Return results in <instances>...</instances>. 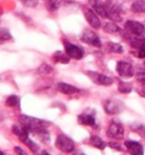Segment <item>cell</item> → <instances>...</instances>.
I'll use <instances>...</instances> for the list:
<instances>
[{
	"instance_id": "obj_1",
	"label": "cell",
	"mask_w": 145,
	"mask_h": 155,
	"mask_svg": "<svg viewBox=\"0 0 145 155\" xmlns=\"http://www.w3.org/2000/svg\"><path fill=\"white\" fill-rule=\"evenodd\" d=\"M19 123L22 127H25L28 131L34 130V129H39V128H46L50 126L49 121H46L43 119L35 118V117H30L28 115H20L19 116Z\"/></svg>"
},
{
	"instance_id": "obj_2",
	"label": "cell",
	"mask_w": 145,
	"mask_h": 155,
	"mask_svg": "<svg viewBox=\"0 0 145 155\" xmlns=\"http://www.w3.org/2000/svg\"><path fill=\"white\" fill-rule=\"evenodd\" d=\"M103 108L105 112L109 115H116L123 112L125 109V104L121 100L116 99H107L103 102Z\"/></svg>"
},
{
	"instance_id": "obj_3",
	"label": "cell",
	"mask_w": 145,
	"mask_h": 155,
	"mask_svg": "<svg viewBox=\"0 0 145 155\" xmlns=\"http://www.w3.org/2000/svg\"><path fill=\"white\" fill-rule=\"evenodd\" d=\"M55 146L58 150L65 152V153H71L75 149V145H74L73 140L65 134L58 135L55 141Z\"/></svg>"
},
{
	"instance_id": "obj_4",
	"label": "cell",
	"mask_w": 145,
	"mask_h": 155,
	"mask_svg": "<svg viewBox=\"0 0 145 155\" xmlns=\"http://www.w3.org/2000/svg\"><path fill=\"white\" fill-rule=\"evenodd\" d=\"M105 10H106V16L113 22L122 20V15H121V8L118 4H116L112 0H107L105 2Z\"/></svg>"
},
{
	"instance_id": "obj_5",
	"label": "cell",
	"mask_w": 145,
	"mask_h": 155,
	"mask_svg": "<svg viewBox=\"0 0 145 155\" xmlns=\"http://www.w3.org/2000/svg\"><path fill=\"white\" fill-rule=\"evenodd\" d=\"M125 31L127 32V35L136 37H143L145 35V27L142 23L138 21L129 20L125 23Z\"/></svg>"
},
{
	"instance_id": "obj_6",
	"label": "cell",
	"mask_w": 145,
	"mask_h": 155,
	"mask_svg": "<svg viewBox=\"0 0 145 155\" xmlns=\"http://www.w3.org/2000/svg\"><path fill=\"white\" fill-rule=\"evenodd\" d=\"M81 40H82L83 42L87 43V45H92V47H95V48L102 47V42H101L100 37L98 36L96 33H94L93 31H91V30H85V31L82 33Z\"/></svg>"
},
{
	"instance_id": "obj_7",
	"label": "cell",
	"mask_w": 145,
	"mask_h": 155,
	"mask_svg": "<svg viewBox=\"0 0 145 155\" xmlns=\"http://www.w3.org/2000/svg\"><path fill=\"white\" fill-rule=\"evenodd\" d=\"M107 136L112 139H122L124 136V127L122 124L116 123V121H111L109 124V127L106 132Z\"/></svg>"
},
{
	"instance_id": "obj_8",
	"label": "cell",
	"mask_w": 145,
	"mask_h": 155,
	"mask_svg": "<svg viewBox=\"0 0 145 155\" xmlns=\"http://www.w3.org/2000/svg\"><path fill=\"white\" fill-rule=\"evenodd\" d=\"M86 74L88 75V77L94 82V84H98V86H105V87H108L111 86L113 84V79L106 75H103L101 73H98V72H91V71H88L86 72Z\"/></svg>"
},
{
	"instance_id": "obj_9",
	"label": "cell",
	"mask_w": 145,
	"mask_h": 155,
	"mask_svg": "<svg viewBox=\"0 0 145 155\" xmlns=\"http://www.w3.org/2000/svg\"><path fill=\"white\" fill-rule=\"evenodd\" d=\"M65 45V51L68 55L70 56V58H74V59H82L84 56V50L78 45H75L71 42L65 41L64 42Z\"/></svg>"
},
{
	"instance_id": "obj_10",
	"label": "cell",
	"mask_w": 145,
	"mask_h": 155,
	"mask_svg": "<svg viewBox=\"0 0 145 155\" xmlns=\"http://www.w3.org/2000/svg\"><path fill=\"white\" fill-rule=\"evenodd\" d=\"M116 72L121 77L130 78L133 76V65L127 61H119L116 64Z\"/></svg>"
},
{
	"instance_id": "obj_11",
	"label": "cell",
	"mask_w": 145,
	"mask_h": 155,
	"mask_svg": "<svg viewBox=\"0 0 145 155\" xmlns=\"http://www.w3.org/2000/svg\"><path fill=\"white\" fill-rule=\"evenodd\" d=\"M84 15H85V18H86L87 22L89 23L93 29H95V30L100 29L101 28L100 18H98V16L96 15V13L94 12L93 10L85 8H84Z\"/></svg>"
},
{
	"instance_id": "obj_12",
	"label": "cell",
	"mask_w": 145,
	"mask_h": 155,
	"mask_svg": "<svg viewBox=\"0 0 145 155\" xmlns=\"http://www.w3.org/2000/svg\"><path fill=\"white\" fill-rule=\"evenodd\" d=\"M126 149L131 155H144L143 146L135 140H126L124 143Z\"/></svg>"
},
{
	"instance_id": "obj_13",
	"label": "cell",
	"mask_w": 145,
	"mask_h": 155,
	"mask_svg": "<svg viewBox=\"0 0 145 155\" xmlns=\"http://www.w3.org/2000/svg\"><path fill=\"white\" fill-rule=\"evenodd\" d=\"M31 134H33L37 139L41 141L43 143H49L50 141V134L46 128H39V129H34V130L30 131Z\"/></svg>"
},
{
	"instance_id": "obj_14",
	"label": "cell",
	"mask_w": 145,
	"mask_h": 155,
	"mask_svg": "<svg viewBox=\"0 0 145 155\" xmlns=\"http://www.w3.org/2000/svg\"><path fill=\"white\" fill-rule=\"evenodd\" d=\"M89 2L96 14H98L101 17L107 18L106 10H105V3L103 0H89Z\"/></svg>"
},
{
	"instance_id": "obj_15",
	"label": "cell",
	"mask_w": 145,
	"mask_h": 155,
	"mask_svg": "<svg viewBox=\"0 0 145 155\" xmlns=\"http://www.w3.org/2000/svg\"><path fill=\"white\" fill-rule=\"evenodd\" d=\"M56 89H57L58 92L66 94V95H72V94L80 92V90L78 88H75V87L71 86L69 84H65V82H58L56 84Z\"/></svg>"
},
{
	"instance_id": "obj_16",
	"label": "cell",
	"mask_w": 145,
	"mask_h": 155,
	"mask_svg": "<svg viewBox=\"0 0 145 155\" xmlns=\"http://www.w3.org/2000/svg\"><path fill=\"white\" fill-rule=\"evenodd\" d=\"M78 120L81 124H84V126H95V118H94L93 115L91 114H81L78 115Z\"/></svg>"
},
{
	"instance_id": "obj_17",
	"label": "cell",
	"mask_w": 145,
	"mask_h": 155,
	"mask_svg": "<svg viewBox=\"0 0 145 155\" xmlns=\"http://www.w3.org/2000/svg\"><path fill=\"white\" fill-rule=\"evenodd\" d=\"M89 143H90V145H91V146H93V147H95L96 149H100V150H104L105 148H106V146H107V143H105V141L103 140L101 137L95 136V135H93V136L90 137Z\"/></svg>"
},
{
	"instance_id": "obj_18",
	"label": "cell",
	"mask_w": 145,
	"mask_h": 155,
	"mask_svg": "<svg viewBox=\"0 0 145 155\" xmlns=\"http://www.w3.org/2000/svg\"><path fill=\"white\" fill-rule=\"evenodd\" d=\"M53 59L55 62L59 63H69L70 61V56L67 53H64L61 51H57L53 54Z\"/></svg>"
},
{
	"instance_id": "obj_19",
	"label": "cell",
	"mask_w": 145,
	"mask_h": 155,
	"mask_svg": "<svg viewBox=\"0 0 145 155\" xmlns=\"http://www.w3.org/2000/svg\"><path fill=\"white\" fill-rule=\"evenodd\" d=\"M64 0H46V6L50 12H55L60 8Z\"/></svg>"
},
{
	"instance_id": "obj_20",
	"label": "cell",
	"mask_w": 145,
	"mask_h": 155,
	"mask_svg": "<svg viewBox=\"0 0 145 155\" xmlns=\"http://www.w3.org/2000/svg\"><path fill=\"white\" fill-rule=\"evenodd\" d=\"M133 13H145V0H137L130 8Z\"/></svg>"
},
{
	"instance_id": "obj_21",
	"label": "cell",
	"mask_w": 145,
	"mask_h": 155,
	"mask_svg": "<svg viewBox=\"0 0 145 155\" xmlns=\"http://www.w3.org/2000/svg\"><path fill=\"white\" fill-rule=\"evenodd\" d=\"M107 50L110 53H118V54H122L124 52V49L121 45L116 42H108L107 43Z\"/></svg>"
},
{
	"instance_id": "obj_22",
	"label": "cell",
	"mask_w": 145,
	"mask_h": 155,
	"mask_svg": "<svg viewBox=\"0 0 145 155\" xmlns=\"http://www.w3.org/2000/svg\"><path fill=\"white\" fill-rule=\"evenodd\" d=\"M104 31L106 33H109V34H115V33H118L121 31V29L118 27V25H116L113 21H111V22H107L105 23L104 25Z\"/></svg>"
},
{
	"instance_id": "obj_23",
	"label": "cell",
	"mask_w": 145,
	"mask_h": 155,
	"mask_svg": "<svg viewBox=\"0 0 145 155\" xmlns=\"http://www.w3.org/2000/svg\"><path fill=\"white\" fill-rule=\"evenodd\" d=\"M19 102H20V99H19V97H18V96H16V95L9 96V97L6 98V100H5V104L8 107H10V108H13V107L18 106Z\"/></svg>"
},
{
	"instance_id": "obj_24",
	"label": "cell",
	"mask_w": 145,
	"mask_h": 155,
	"mask_svg": "<svg viewBox=\"0 0 145 155\" xmlns=\"http://www.w3.org/2000/svg\"><path fill=\"white\" fill-rule=\"evenodd\" d=\"M118 89H119V92L123 93V94H128L133 91V87H131L129 84L124 82V81H121L120 84H119Z\"/></svg>"
},
{
	"instance_id": "obj_25",
	"label": "cell",
	"mask_w": 145,
	"mask_h": 155,
	"mask_svg": "<svg viewBox=\"0 0 145 155\" xmlns=\"http://www.w3.org/2000/svg\"><path fill=\"white\" fill-rule=\"evenodd\" d=\"M12 39V35L9 32V30L4 28H0V41H6Z\"/></svg>"
},
{
	"instance_id": "obj_26",
	"label": "cell",
	"mask_w": 145,
	"mask_h": 155,
	"mask_svg": "<svg viewBox=\"0 0 145 155\" xmlns=\"http://www.w3.org/2000/svg\"><path fill=\"white\" fill-rule=\"evenodd\" d=\"M52 71H53V68H52L51 65L47 64V63H43V64L38 68V70H37V72H38L39 74H50V73H52Z\"/></svg>"
},
{
	"instance_id": "obj_27",
	"label": "cell",
	"mask_w": 145,
	"mask_h": 155,
	"mask_svg": "<svg viewBox=\"0 0 145 155\" xmlns=\"http://www.w3.org/2000/svg\"><path fill=\"white\" fill-rule=\"evenodd\" d=\"M135 131L142 137V138L145 139V126L144 124H139L135 128Z\"/></svg>"
},
{
	"instance_id": "obj_28",
	"label": "cell",
	"mask_w": 145,
	"mask_h": 155,
	"mask_svg": "<svg viewBox=\"0 0 145 155\" xmlns=\"http://www.w3.org/2000/svg\"><path fill=\"white\" fill-rule=\"evenodd\" d=\"M20 1L26 6H30V8H34L37 5V0H20Z\"/></svg>"
},
{
	"instance_id": "obj_29",
	"label": "cell",
	"mask_w": 145,
	"mask_h": 155,
	"mask_svg": "<svg viewBox=\"0 0 145 155\" xmlns=\"http://www.w3.org/2000/svg\"><path fill=\"white\" fill-rule=\"evenodd\" d=\"M137 80L141 84H145V72H139L137 74Z\"/></svg>"
},
{
	"instance_id": "obj_30",
	"label": "cell",
	"mask_w": 145,
	"mask_h": 155,
	"mask_svg": "<svg viewBox=\"0 0 145 155\" xmlns=\"http://www.w3.org/2000/svg\"><path fill=\"white\" fill-rule=\"evenodd\" d=\"M136 56L139 58H145V48H141V49H138Z\"/></svg>"
},
{
	"instance_id": "obj_31",
	"label": "cell",
	"mask_w": 145,
	"mask_h": 155,
	"mask_svg": "<svg viewBox=\"0 0 145 155\" xmlns=\"http://www.w3.org/2000/svg\"><path fill=\"white\" fill-rule=\"evenodd\" d=\"M14 151H15V153H16L17 155H28L27 152H26L23 149H21L20 147H15Z\"/></svg>"
},
{
	"instance_id": "obj_32",
	"label": "cell",
	"mask_w": 145,
	"mask_h": 155,
	"mask_svg": "<svg viewBox=\"0 0 145 155\" xmlns=\"http://www.w3.org/2000/svg\"><path fill=\"white\" fill-rule=\"evenodd\" d=\"M108 146L110 148H112V149H116V150H118V151H122V146H120L119 143H108Z\"/></svg>"
},
{
	"instance_id": "obj_33",
	"label": "cell",
	"mask_w": 145,
	"mask_h": 155,
	"mask_svg": "<svg viewBox=\"0 0 145 155\" xmlns=\"http://www.w3.org/2000/svg\"><path fill=\"white\" fill-rule=\"evenodd\" d=\"M140 94H141L142 96H144V97H145V86L142 87V88L140 89Z\"/></svg>"
},
{
	"instance_id": "obj_34",
	"label": "cell",
	"mask_w": 145,
	"mask_h": 155,
	"mask_svg": "<svg viewBox=\"0 0 145 155\" xmlns=\"http://www.w3.org/2000/svg\"><path fill=\"white\" fill-rule=\"evenodd\" d=\"M73 155H86V154H84L83 152H80V151H75L73 153Z\"/></svg>"
},
{
	"instance_id": "obj_35",
	"label": "cell",
	"mask_w": 145,
	"mask_h": 155,
	"mask_svg": "<svg viewBox=\"0 0 145 155\" xmlns=\"http://www.w3.org/2000/svg\"><path fill=\"white\" fill-rule=\"evenodd\" d=\"M43 155H50L47 151H43Z\"/></svg>"
},
{
	"instance_id": "obj_36",
	"label": "cell",
	"mask_w": 145,
	"mask_h": 155,
	"mask_svg": "<svg viewBox=\"0 0 145 155\" xmlns=\"http://www.w3.org/2000/svg\"><path fill=\"white\" fill-rule=\"evenodd\" d=\"M0 155H4V154H3V152H2V151H0Z\"/></svg>"
},
{
	"instance_id": "obj_37",
	"label": "cell",
	"mask_w": 145,
	"mask_h": 155,
	"mask_svg": "<svg viewBox=\"0 0 145 155\" xmlns=\"http://www.w3.org/2000/svg\"><path fill=\"white\" fill-rule=\"evenodd\" d=\"M143 68L145 69V60H144V62H143Z\"/></svg>"
}]
</instances>
